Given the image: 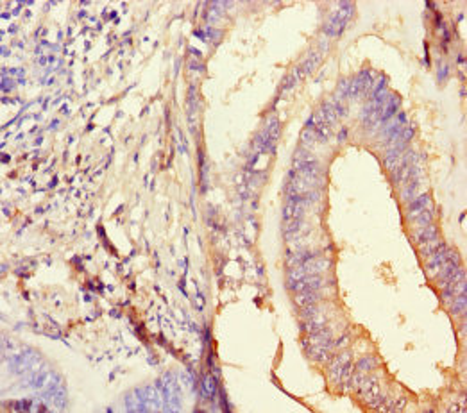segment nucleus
Returning <instances> with one entry per match:
<instances>
[{
  "label": "nucleus",
  "instance_id": "obj_1",
  "mask_svg": "<svg viewBox=\"0 0 467 413\" xmlns=\"http://www.w3.org/2000/svg\"><path fill=\"white\" fill-rule=\"evenodd\" d=\"M353 11H355V6H353L351 2H342L340 8L336 9L331 17H329V20L324 24V34L329 38L340 36V34L344 33L349 18L353 17Z\"/></svg>",
  "mask_w": 467,
  "mask_h": 413
},
{
  "label": "nucleus",
  "instance_id": "obj_2",
  "mask_svg": "<svg viewBox=\"0 0 467 413\" xmlns=\"http://www.w3.org/2000/svg\"><path fill=\"white\" fill-rule=\"evenodd\" d=\"M373 84H374V75L371 74L369 70H364V72H360L355 79H351L349 97L351 98L364 97V95H367L373 90Z\"/></svg>",
  "mask_w": 467,
  "mask_h": 413
},
{
  "label": "nucleus",
  "instance_id": "obj_3",
  "mask_svg": "<svg viewBox=\"0 0 467 413\" xmlns=\"http://www.w3.org/2000/svg\"><path fill=\"white\" fill-rule=\"evenodd\" d=\"M324 285H326V279L320 274H310V276H304L299 281L287 283V287L290 288L292 292H295V294L303 290H320Z\"/></svg>",
  "mask_w": 467,
  "mask_h": 413
},
{
  "label": "nucleus",
  "instance_id": "obj_4",
  "mask_svg": "<svg viewBox=\"0 0 467 413\" xmlns=\"http://www.w3.org/2000/svg\"><path fill=\"white\" fill-rule=\"evenodd\" d=\"M449 258V249H447V245L444 243V241H440V245H438L437 252L433 254L430 258V261L426 263V272L430 278H435L437 276V272L440 270V266H442V263L446 261V259Z\"/></svg>",
  "mask_w": 467,
  "mask_h": 413
},
{
  "label": "nucleus",
  "instance_id": "obj_5",
  "mask_svg": "<svg viewBox=\"0 0 467 413\" xmlns=\"http://www.w3.org/2000/svg\"><path fill=\"white\" fill-rule=\"evenodd\" d=\"M347 361H351V352L349 351H344L342 354H338L335 360L331 361V365H329V381H331L333 384L340 383L342 372H344V367Z\"/></svg>",
  "mask_w": 467,
  "mask_h": 413
},
{
  "label": "nucleus",
  "instance_id": "obj_6",
  "mask_svg": "<svg viewBox=\"0 0 467 413\" xmlns=\"http://www.w3.org/2000/svg\"><path fill=\"white\" fill-rule=\"evenodd\" d=\"M430 204H431V197L428 195V193H421L419 197H415L414 201L408 202V213H406V217H408V220H414L417 215H421L424 209H430Z\"/></svg>",
  "mask_w": 467,
  "mask_h": 413
},
{
  "label": "nucleus",
  "instance_id": "obj_7",
  "mask_svg": "<svg viewBox=\"0 0 467 413\" xmlns=\"http://www.w3.org/2000/svg\"><path fill=\"white\" fill-rule=\"evenodd\" d=\"M331 342H333V333L329 331V329H326V327H322L319 331L310 333V335L303 340V345L304 347H310V345H328V344H331Z\"/></svg>",
  "mask_w": 467,
  "mask_h": 413
},
{
  "label": "nucleus",
  "instance_id": "obj_8",
  "mask_svg": "<svg viewBox=\"0 0 467 413\" xmlns=\"http://www.w3.org/2000/svg\"><path fill=\"white\" fill-rule=\"evenodd\" d=\"M385 123H387V125L383 127V131H381L380 138L381 140H387V142H389L392 136H396L399 131H401L403 127L406 125V115H405V113H399V115L396 116L392 122H385Z\"/></svg>",
  "mask_w": 467,
  "mask_h": 413
},
{
  "label": "nucleus",
  "instance_id": "obj_9",
  "mask_svg": "<svg viewBox=\"0 0 467 413\" xmlns=\"http://www.w3.org/2000/svg\"><path fill=\"white\" fill-rule=\"evenodd\" d=\"M438 238V229L437 225L430 224L426 227H415V231L412 233V241L415 245H421V243H426V241Z\"/></svg>",
  "mask_w": 467,
  "mask_h": 413
},
{
  "label": "nucleus",
  "instance_id": "obj_10",
  "mask_svg": "<svg viewBox=\"0 0 467 413\" xmlns=\"http://www.w3.org/2000/svg\"><path fill=\"white\" fill-rule=\"evenodd\" d=\"M303 270L304 274L310 276V274H322V272H326V270H329V266H331V261L326 258H311L308 259V261H304L303 265Z\"/></svg>",
  "mask_w": 467,
  "mask_h": 413
},
{
  "label": "nucleus",
  "instance_id": "obj_11",
  "mask_svg": "<svg viewBox=\"0 0 467 413\" xmlns=\"http://www.w3.org/2000/svg\"><path fill=\"white\" fill-rule=\"evenodd\" d=\"M399 104H401V98H399L398 95H389V98H387V102L383 104V107H381L380 123H385L387 120L392 118V116L396 115V113H398Z\"/></svg>",
  "mask_w": 467,
  "mask_h": 413
},
{
  "label": "nucleus",
  "instance_id": "obj_12",
  "mask_svg": "<svg viewBox=\"0 0 467 413\" xmlns=\"http://www.w3.org/2000/svg\"><path fill=\"white\" fill-rule=\"evenodd\" d=\"M320 61H322V54L320 52H315V50H311L310 54L306 56V59H304L303 63H299L297 65V68H299V72H301V75H310L313 70L317 68V66L320 65Z\"/></svg>",
  "mask_w": 467,
  "mask_h": 413
},
{
  "label": "nucleus",
  "instance_id": "obj_13",
  "mask_svg": "<svg viewBox=\"0 0 467 413\" xmlns=\"http://www.w3.org/2000/svg\"><path fill=\"white\" fill-rule=\"evenodd\" d=\"M320 299H322V294H319V290H303L294 295L295 304L299 308L310 306V304H317Z\"/></svg>",
  "mask_w": 467,
  "mask_h": 413
},
{
  "label": "nucleus",
  "instance_id": "obj_14",
  "mask_svg": "<svg viewBox=\"0 0 467 413\" xmlns=\"http://www.w3.org/2000/svg\"><path fill=\"white\" fill-rule=\"evenodd\" d=\"M201 393L204 399H213L217 393V379L211 374H204L201 379Z\"/></svg>",
  "mask_w": 467,
  "mask_h": 413
},
{
  "label": "nucleus",
  "instance_id": "obj_15",
  "mask_svg": "<svg viewBox=\"0 0 467 413\" xmlns=\"http://www.w3.org/2000/svg\"><path fill=\"white\" fill-rule=\"evenodd\" d=\"M326 322H328V319L324 315L311 317V319H308L306 322L301 326V329L306 333H315V331H319V329H322V327H326Z\"/></svg>",
  "mask_w": 467,
  "mask_h": 413
},
{
  "label": "nucleus",
  "instance_id": "obj_16",
  "mask_svg": "<svg viewBox=\"0 0 467 413\" xmlns=\"http://www.w3.org/2000/svg\"><path fill=\"white\" fill-rule=\"evenodd\" d=\"M127 401V406H129V409H135V411H142V409H145V397L144 393H140V390H136V392H131L129 395L126 397Z\"/></svg>",
  "mask_w": 467,
  "mask_h": 413
},
{
  "label": "nucleus",
  "instance_id": "obj_17",
  "mask_svg": "<svg viewBox=\"0 0 467 413\" xmlns=\"http://www.w3.org/2000/svg\"><path fill=\"white\" fill-rule=\"evenodd\" d=\"M419 195H421V181H415V183L406 184V188L401 193V201L408 204V202H412Z\"/></svg>",
  "mask_w": 467,
  "mask_h": 413
},
{
  "label": "nucleus",
  "instance_id": "obj_18",
  "mask_svg": "<svg viewBox=\"0 0 467 413\" xmlns=\"http://www.w3.org/2000/svg\"><path fill=\"white\" fill-rule=\"evenodd\" d=\"M438 245H440V240L438 238H433V240L426 241V243H421L419 247V254L421 256H424V258H430V256H433L435 252H437Z\"/></svg>",
  "mask_w": 467,
  "mask_h": 413
},
{
  "label": "nucleus",
  "instance_id": "obj_19",
  "mask_svg": "<svg viewBox=\"0 0 467 413\" xmlns=\"http://www.w3.org/2000/svg\"><path fill=\"white\" fill-rule=\"evenodd\" d=\"M433 209H424V211L421 213V215H417V217L414 218V225L415 227H426V225L433 224Z\"/></svg>",
  "mask_w": 467,
  "mask_h": 413
},
{
  "label": "nucleus",
  "instance_id": "obj_20",
  "mask_svg": "<svg viewBox=\"0 0 467 413\" xmlns=\"http://www.w3.org/2000/svg\"><path fill=\"white\" fill-rule=\"evenodd\" d=\"M449 310L453 315H462V313H465V294L456 295V297L451 301Z\"/></svg>",
  "mask_w": 467,
  "mask_h": 413
},
{
  "label": "nucleus",
  "instance_id": "obj_21",
  "mask_svg": "<svg viewBox=\"0 0 467 413\" xmlns=\"http://www.w3.org/2000/svg\"><path fill=\"white\" fill-rule=\"evenodd\" d=\"M322 113H324V118H326V123L328 125H331V123H335L336 120H338V115H336V109H335V104L331 102H326L322 104Z\"/></svg>",
  "mask_w": 467,
  "mask_h": 413
},
{
  "label": "nucleus",
  "instance_id": "obj_22",
  "mask_svg": "<svg viewBox=\"0 0 467 413\" xmlns=\"http://www.w3.org/2000/svg\"><path fill=\"white\" fill-rule=\"evenodd\" d=\"M303 227H304L303 218H292V220L285 222V234H287V238H288L297 233V231H301Z\"/></svg>",
  "mask_w": 467,
  "mask_h": 413
},
{
  "label": "nucleus",
  "instance_id": "obj_23",
  "mask_svg": "<svg viewBox=\"0 0 467 413\" xmlns=\"http://www.w3.org/2000/svg\"><path fill=\"white\" fill-rule=\"evenodd\" d=\"M376 365H378V360L374 356H365V358H362V360L358 361L357 370L358 372H369V370H373Z\"/></svg>",
  "mask_w": 467,
  "mask_h": 413
},
{
  "label": "nucleus",
  "instance_id": "obj_24",
  "mask_svg": "<svg viewBox=\"0 0 467 413\" xmlns=\"http://www.w3.org/2000/svg\"><path fill=\"white\" fill-rule=\"evenodd\" d=\"M349 86H351V79L344 77L340 82H338V88H336V95H335V102L342 100V98L349 97Z\"/></svg>",
  "mask_w": 467,
  "mask_h": 413
},
{
  "label": "nucleus",
  "instance_id": "obj_25",
  "mask_svg": "<svg viewBox=\"0 0 467 413\" xmlns=\"http://www.w3.org/2000/svg\"><path fill=\"white\" fill-rule=\"evenodd\" d=\"M322 313V308L317 306V304H310V306H304L301 308V317H303L304 320L311 319V317H317Z\"/></svg>",
  "mask_w": 467,
  "mask_h": 413
},
{
  "label": "nucleus",
  "instance_id": "obj_26",
  "mask_svg": "<svg viewBox=\"0 0 467 413\" xmlns=\"http://www.w3.org/2000/svg\"><path fill=\"white\" fill-rule=\"evenodd\" d=\"M313 142H317L315 140V132H313V129H304L303 134H301V144L306 145V149H310L311 145H313Z\"/></svg>",
  "mask_w": 467,
  "mask_h": 413
},
{
  "label": "nucleus",
  "instance_id": "obj_27",
  "mask_svg": "<svg viewBox=\"0 0 467 413\" xmlns=\"http://www.w3.org/2000/svg\"><path fill=\"white\" fill-rule=\"evenodd\" d=\"M54 401H56V406H58L59 409H65V390H59V392H56L54 393Z\"/></svg>",
  "mask_w": 467,
  "mask_h": 413
},
{
  "label": "nucleus",
  "instance_id": "obj_28",
  "mask_svg": "<svg viewBox=\"0 0 467 413\" xmlns=\"http://www.w3.org/2000/svg\"><path fill=\"white\" fill-rule=\"evenodd\" d=\"M447 75H449V65L440 63V65H438V81H444Z\"/></svg>",
  "mask_w": 467,
  "mask_h": 413
},
{
  "label": "nucleus",
  "instance_id": "obj_29",
  "mask_svg": "<svg viewBox=\"0 0 467 413\" xmlns=\"http://www.w3.org/2000/svg\"><path fill=\"white\" fill-rule=\"evenodd\" d=\"M204 308V301H202V294H197V310Z\"/></svg>",
  "mask_w": 467,
  "mask_h": 413
},
{
  "label": "nucleus",
  "instance_id": "obj_30",
  "mask_svg": "<svg viewBox=\"0 0 467 413\" xmlns=\"http://www.w3.org/2000/svg\"><path fill=\"white\" fill-rule=\"evenodd\" d=\"M13 88V84L9 82V79H4V82H2V90L4 91H9Z\"/></svg>",
  "mask_w": 467,
  "mask_h": 413
},
{
  "label": "nucleus",
  "instance_id": "obj_31",
  "mask_svg": "<svg viewBox=\"0 0 467 413\" xmlns=\"http://www.w3.org/2000/svg\"><path fill=\"white\" fill-rule=\"evenodd\" d=\"M345 134H347L345 131H340V134H338V140H340V142H344V140H345Z\"/></svg>",
  "mask_w": 467,
  "mask_h": 413
}]
</instances>
